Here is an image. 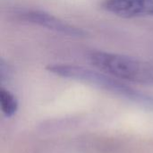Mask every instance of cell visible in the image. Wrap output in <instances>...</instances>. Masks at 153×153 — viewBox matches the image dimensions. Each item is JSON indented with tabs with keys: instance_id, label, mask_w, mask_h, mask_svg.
Listing matches in <instances>:
<instances>
[{
	"instance_id": "obj_5",
	"label": "cell",
	"mask_w": 153,
	"mask_h": 153,
	"mask_svg": "<svg viewBox=\"0 0 153 153\" xmlns=\"http://www.w3.org/2000/svg\"><path fill=\"white\" fill-rule=\"evenodd\" d=\"M0 105L4 115L6 117H12L17 112L18 101L15 96L4 88H1L0 90Z\"/></svg>"
},
{
	"instance_id": "obj_4",
	"label": "cell",
	"mask_w": 153,
	"mask_h": 153,
	"mask_svg": "<svg viewBox=\"0 0 153 153\" xmlns=\"http://www.w3.org/2000/svg\"><path fill=\"white\" fill-rule=\"evenodd\" d=\"M101 7L123 18L153 16V0H103Z\"/></svg>"
},
{
	"instance_id": "obj_2",
	"label": "cell",
	"mask_w": 153,
	"mask_h": 153,
	"mask_svg": "<svg viewBox=\"0 0 153 153\" xmlns=\"http://www.w3.org/2000/svg\"><path fill=\"white\" fill-rule=\"evenodd\" d=\"M88 59L100 71L121 81L153 85L152 64L105 51H91Z\"/></svg>"
},
{
	"instance_id": "obj_3",
	"label": "cell",
	"mask_w": 153,
	"mask_h": 153,
	"mask_svg": "<svg viewBox=\"0 0 153 153\" xmlns=\"http://www.w3.org/2000/svg\"><path fill=\"white\" fill-rule=\"evenodd\" d=\"M13 13L20 21L35 24L63 35L82 38L85 37L87 34V32L82 29L70 24L44 11L35 9H18L15 10Z\"/></svg>"
},
{
	"instance_id": "obj_1",
	"label": "cell",
	"mask_w": 153,
	"mask_h": 153,
	"mask_svg": "<svg viewBox=\"0 0 153 153\" xmlns=\"http://www.w3.org/2000/svg\"><path fill=\"white\" fill-rule=\"evenodd\" d=\"M48 71L57 76L82 82L127 100L153 107V97L137 91L108 74L93 71L82 66L73 65L55 64L47 67Z\"/></svg>"
}]
</instances>
